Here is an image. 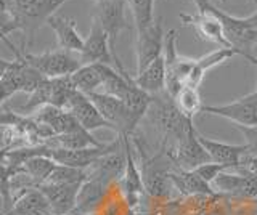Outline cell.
<instances>
[{
  "label": "cell",
  "instance_id": "1",
  "mask_svg": "<svg viewBox=\"0 0 257 215\" xmlns=\"http://www.w3.org/2000/svg\"><path fill=\"white\" fill-rule=\"evenodd\" d=\"M64 2L68 0H5L0 23L2 39H7L13 31H21L24 34L23 45L26 47Z\"/></svg>",
  "mask_w": 257,
  "mask_h": 215
},
{
  "label": "cell",
  "instance_id": "2",
  "mask_svg": "<svg viewBox=\"0 0 257 215\" xmlns=\"http://www.w3.org/2000/svg\"><path fill=\"white\" fill-rule=\"evenodd\" d=\"M151 97L153 100L147 113L148 121L161 133L166 146H171L195 127L193 119H188L182 113L175 100L166 90Z\"/></svg>",
  "mask_w": 257,
  "mask_h": 215
},
{
  "label": "cell",
  "instance_id": "3",
  "mask_svg": "<svg viewBox=\"0 0 257 215\" xmlns=\"http://www.w3.org/2000/svg\"><path fill=\"white\" fill-rule=\"evenodd\" d=\"M4 41L10 45L12 52L16 55L13 61L0 60V66H2V71H0V90H2V103H7L8 98L13 97L15 93L23 92L31 95L47 77L24 60L21 50L16 49L10 42V39L7 37Z\"/></svg>",
  "mask_w": 257,
  "mask_h": 215
},
{
  "label": "cell",
  "instance_id": "4",
  "mask_svg": "<svg viewBox=\"0 0 257 215\" xmlns=\"http://www.w3.org/2000/svg\"><path fill=\"white\" fill-rule=\"evenodd\" d=\"M21 53L31 66H34L39 73H42L47 79L56 77H68L72 76L76 71L82 66V61L77 53H71L66 50H47L44 53H28L24 50V45Z\"/></svg>",
  "mask_w": 257,
  "mask_h": 215
},
{
  "label": "cell",
  "instance_id": "5",
  "mask_svg": "<svg viewBox=\"0 0 257 215\" xmlns=\"http://www.w3.org/2000/svg\"><path fill=\"white\" fill-rule=\"evenodd\" d=\"M166 154L169 161L182 170H195L199 165L212 162L203 143L199 141V133L195 127L174 145L166 146Z\"/></svg>",
  "mask_w": 257,
  "mask_h": 215
},
{
  "label": "cell",
  "instance_id": "6",
  "mask_svg": "<svg viewBox=\"0 0 257 215\" xmlns=\"http://www.w3.org/2000/svg\"><path fill=\"white\" fill-rule=\"evenodd\" d=\"M80 61L82 65H106L114 66L117 69H124L119 57L112 52L108 34L95 18H92V26L88 37L85 39L84 49L80 52Z\"/></svg>",
  "mask_w": 257,
  "mask_h": 215
},
{
  "label": "cell",
  "instance_id": "7",
  "mask_svg": "<svg viewBox=\"0 0 257 215\" xmlns=\"http://www.w3.org/2000/svg\"><path fill=\"white\" fill-rule=\"evenodd\" d=\"M212 188L215 193H223L252 202L257 199V175L244 165H238L235 169L222 172L212 181Z\"/></svg>",
  "mask_w": 257,
  "mask_h": 215
},
{
  "label": "cell",
  "instance_id": "8",
  "mask_svg": "<svg viewBox=\"0 0 257 215\" xmlns=\"http://www.w3.org/2000/svg\"><path fill=\"white\" fill-rule=\"evenodd\" d=\"M87 97L93 101V105L96 108H98L101 116L112 125V130L117 133V137H124V135L132 137L135 133V127L132 125L131 113H128V109L122 100L104 92H92V93H88Z\"/></svg>",
  "mask_w": 257,
  "mask_h": 215
},
{
  "label": "cell",
  "instance_id": "9",
  "mask_svg": "<svg viewBox=\"0 0 257 215\" xmlns=\"http://www.w3.org/2000/svg\"><path fill=\"white\" fill-rule=\"evenodd\" d=\"M164 44H166V33L161 20H158L155 25L147 29L137 31V42H135L137 74H140L153 61L163 57Z\"/></svg>",
  "mask_w": 257,
  "mask_h": 215
},
{
  "label": "cell",
  "instance_id": "10",
  "mask_svg": "<svg viewBox=\"0 0 257 215\" xmlns=\"http://www.w3.org/2000/svg\"><path fill=\"white\" fill-rule=\"evenodd\" d=\"M128 0H103V2L95 4L93 17L100 23L104 33L108 34L111 49L116 53V42L117 36L122 31L128 29L127 18H125V7ZM117 55V53H116Z\"/></svg>",
  "mask_w": 257,
  "mask_h": 215
},
{
  "label": "cell",
  "instance_id": "11",
  "mask_svg": "<svg viewBox=\"0 0 257 215\" xmlns=\"http://www.w3.org/2000/svg\"><path fill=\"white\" fill-rule=\"evenodd\" d=\"M203 113L228 119L235 125L254 127L257 125V95L254 92L246 97L236 98L235 101L220 106H204Z\"/></svg>",
  "mask_w": 257,
  "mask_h": 215
},
{
  "label": "cell",
  "instance_id": "12",
  "mask_svg": "<svg viewBox=\"0 0 257 215\" xmlns=\"http://www.w3.org/2000/svg\"><path fill=\"white\" fill-rule=\"evenodd\" d=\"M131 138L132 137H128V135L120 137L124 151H125V170H124V175L119 183H120V191H122V194L128 204V209L135 210V207L139 205L142 194L145 191V185H143L142 170L135 161L134 151L131 146Z\"/></svg>",
  "mask_w": 257,
  "mask_h": 215
},
{
  "label": "cell",
  "instance_id": "13",
  "mask_svg": "<svg viewBox=\"0 0 257 215\" xmlns=\"http://www.w3.org/2000/svg\"><path fill=\"white\" fill-rule=\"evenodd\" d=\"M214 13L220 18L223 25V33L230 47L241 52V57L251 53L252 47L257 45V29L246 25L243 18L231 17L222 10L214 9Z\"/></svg>",
  "mask_w": 257,
  "mask_h": 215
},
{
  "label": "cell",
  "instance_id": "14",
  "mask_svg": "<svg viewBox=\"0 0 257 215\" xmlns=\"http://www.w3.org/2000/svg\"><path fill=\"white\" fill-rule=\"evenodd\" d=\"M214 9L209 13L196 12L195 15H180V20L185 26H191L195 29L203 41L212 42L219 47H230L223 33V25L220 18L214 13Z\"/></svg>",
  "mask_w": 257,
  "mask_h": 215
},
{
  "label": "cell",
  "instance_id": "15",
  "mask_svg": "<svg viewBox=\"0 0 257 215\" xmlns=\"http://www.w3.org/2000/svg\"><path fill=\"white\" fill-rule=\"evenodd\" d=\"M66 111H69V113L77 119V122L80 124V127H82L84 130L90 133L98 129L112 130V125L101 116L98 108L93 105V101L82 92H77L74 97L71 98L69 105L66 106Z\"/></svg>",
  "mask_w": 257,
  "mask_h": 215
},
{
  "label": "cell",
  "instance_id": "16",
  "mask_svg": "<svg viewBox=\"0 0 257 215\" xmlns=\"http://www.w3.org/2000/svg\"><path fill=\"white\" fill-rule=\"evenodd\" d=\"M120 138V137H119ZM125 170V151L120 145L111 153L101 156L92 167H88V178H96L103 181L104 185H109L112 181H120Z\"/></svg>",
  "mask_w": 257,
  "mask_h": 215
},
{
  "label": "cell",
  "instance_id": "17",
  "mask_svg": "<svg viewBox=\"0 0 257 215\" xmlns=\"http://www.w3.org/2000/svg\"><path fill=\"white\" fill-rule=\"evenodd\" d=\"M47 26L55 33L58 49L80 55V52L84 49L85 39L80 37L79 31L76 29V20L60 17V15L55 13L53 17L48 18Z\"/></svg>",
  "mask_w": 257,
  "mask_h": 215
},
{
  "label": "cell",
  "instance_id": "18",
  "mask_svg": "<svg viewBox=\"0 0 257 215\" xmlns=\"http://www.w3.org/2000/svg\"><path fill=\"white\" fill-rule=\"evenodd\" d=\"M82 185H55L44 183L39 188L50 202V209L55 215H71L76 209L79 189Z\"/></svg>",
  "mask_w": 257,
  "mask_h": 215
},
{
  "label": "cell",
  "instance_id": "19",
  "mask_svg": "<svg viewBox=\"0 0 257 215\" xmlns=\"http://www.w3.org/2000/svg\"><path fill=\"white\" fill-rule=\"evenodd\" d=\"M199 141L203 143V146L206 148L209 156H211L212 162L225 164L230 169H235V167L241 165L243 159L249 154V148L246 143L244 145H230V143L206 138L201 133H199Z\"/></svg>",
  "mask_w": 257,
  "mask_h": 215
},
{
  "label": "cell",
  "instance_id": "20",
  "mask_svg": "<svg viewBox=\"0 0 257 215\" xmlns=\"http://www.w3.org/2000/svg\"><path fill=\"white\" fill-rule=\"evenodd\" d=\"M169 178L172 181V186L179 189L185 196H214L217 194L211 183L203 180L195 170H171Z\"/></svg>",
  "mask_w": 257,
  "mask_h": 215
},
{
  "label": "cell",
  "instance_id": "21",
  "mask_svg": "<svg viewBox=\"0 0 257 215\" xmlns=\"http://www.w3.org/2000/svg\"><path fill=\"white\" fill-rule=\"evenodd\" d=\"M50 202L42 193V189L31 188L26 193H23L15 201L13 207L4 215H52Z\"/></svg>",
  "mask_w": 257,
  "mask_h": 215
},
{
  "label": "cell",
  "instance_id": "22",
  "mask_svg": "<svg viewBox=\"0 0 257 215\" xmlns=\"http://www.w3.org/2000/svg\"><path fill=\"white\" fill-rule=\"evenodd\" d=\"M108 185L96 178H87L79 189L76 209L74 212L79 213H95L96 207H100L103 202L104 193H106Z\"/></svg>",
  "mask_w": 257,
  "mask_h": 215
},
{
  "label": "cell",
  "instance_id": "23",
  "mask_svg": "<svg viewBox=\"0 0 257 215\" xmlns=\"http://www.w3.org/2000/svg\"><path fill=\"white\" fill-rule=\"evenodd\" d=\"M134 82L150 95H158L166 90V61L164 57L153 61L151 65L134 77Z\"/></svg>",
  "mask_w": 257,
  "mask_h": 215
},
{
  "label": "cell",
  "instance_id": "24",
  "mask_svg": "<svg viewBox=\"0 0 257 215\" xmlns=\"http://www.w3.org/2000/svg\"><path fill=\"white\" fill-rule=\"evenodd\" d=\"M104 73H106V65H82L71 76V81L77 92L88 95L103 87Z\"/></svg>",
  "mask_w": 257,
  "mask_h": 215
},
{
  "label": "cell",
  "instance_id": "25",
  "mask_svg": "<svg viewBox=\"0 0 257 215\" xmlns=\"http://www.w3.org/2000/svg\"><path fill=\"white\" fill-rule=\"evenodd\" d=\"M42 145L52 149H84V148H92V146H103V143H100L95 137H92L90 132L79 130V132L64 133V135H53V137L45 140Z\"/></svg>",
  "mask_w": 257,
  "mask_h": 215
},
{
  "label": "cell",
  "instance_id": "26",
  "mask_svg": "<svg viewBox=\"0 0 257 215\" xmlns=\"http://www.w3.org/2000/svg\"><path fill=\"white\" fill-rule=\"evenodd\" d=\"M56 165L58 164H56L50 156H36V157L28 159V161L23 164L21 169L40 186L50 178V175L55 170Z\"/></svg>",
  "mask_w": 257,
  "mask_h": 215
},
{
  "label": "cell",
  "instance_id": "27",
  "mask_svg": "<svg viewBox=\"0 0 257 215\" xmlns=\"http://www.w3.org/2000/svg\"><path fill=\"white\" fill-rule=\"evenodd\" d=\"M177 106L188 119H193L198 113H201L204 108L203 101H201L199 89H193V87H183L180 93L174 98Z\"/></svg>",
  "mask_w": 257,
  "mask_h": 215
},
{
  "label": "cell",
  "instance_id": "28",
  "mask_svg": "<svg viewBox=\"0 0 257 215\" xmlns=\"http://www.w3.org/2000/svg\"><path fill=\"white\" fill-rule=\"evenodd\" d=\"M87 178V170L58 164L52 172L50 178L47 180V183H55V185H82Z\"/></svg>",
  "mask_w": 257,
  "mask_h": 215
},
{
  "label": "cell",
  "instance_id": "29",
  "mask_svg": "<svg viewBox=\"0 0 257 215\" xmlns=\"http://www.w3.org/2000/svg\"><path fill=\"white\" fill-rule=\"evenodd\" d=\"M155 2L156 0H134L128 2L132 7L134 23L137 31L147 29L156 23L155 20Z\"/></svg>",
  "mask_w": 257,
  "mask_h": 215
},
{
  "label": "cell",
  "instance_id": "30",
  "mask_svg": "<svg viewBox=\"0 0 257 215\" xmlns=\"http://www.w3.org/2000/svg\"><path fill=\"white\" fill-rule=\"evenodd\" d=\"M239 55L241 57V52L233 49V47H219V49H215L214 52H209L204 57L198 58V68L203 71V73H207L209 69H212L219 65H223V63H227L228 60H231L233 57H236Z\"/></svg>",
  "mask_w": 257,
  "mask_h": 215
},
{
  "label": "cell",
  "instance_id": "31",
  "mask_svg": "<svg viewBox=\"0 0 257 215\" xmlns=\"http://www.w3.org/2000/svg\"><path fill=\"white\" fill-rule=\"evenodd\" d=\"M230 167L228 165H225V164H217V162H207V164H203V165H199L195 169V172L199 175L201 178L206 180L207 183H211L212 185V181L219 177V175L225 170H228Z\"/></svg>",
  "mask_w": 257,
  "mask_h": 215
},
{
  "label": "cell",
  "instance_id": "32",
  "mask_svg": "<svg viewBox=\"0 0 257 215\" xmlns=\"http://www.w3.org/2000/svg\"><path fill=\"white\" fill-rule=\"evenodd\" d=\"M241 132V135L246 138V145L249 148V154L257 156V125L246 127V125H235Z\"/></svg>",
  "mask_w": 257,
  "mask_h": 215
},
{
  "label": "cell",
  "instance_id": "33",
  "mask_svg": "<svg viewBox=\"0 0 257 215\" xmlns=\"http://www.w3.org/2000/svg\"><path fill=\"white\" fill-rule=\"evenodd\" d=\"M191 2L195 4L196 10L199 13H209L214 9V5L211 4V0H191Z\"/></svg>",
  "mask_w": 257,
  "mask_h": 215
},
{
  "label": "cell",
  "instance_id": "34",
  "mask_svg": "<svg viewBox=\"0 0 257 215\" xmlns=\"http://www.w3.org/2000/svg\"><path fill=\"white\" fill-rule=\"evenodd\" d=\"M241 165H244L246 169H249V170L254 172V173L257 175V156L247 154V156L243 159V162H241Z\"/></svg>",
  "mask_w": 257,
  "mask_h": 215
},
{
  "label": "cell",
  "instance_id": "35",
  "mask_svg": "<svg viewBox=\"0 0 257 215\" xmlns=\"http://www.w3.org/2000/svg\"><path fill=\"white\" fill-rule=\"evenodd\" d=\"M243 20H244L246 25H249L251 28L257 29V9H255V12H254L252 15H249V17H246V18H243Z\"/></svg>",
  "mask_w": 257,
  "mask_h": 215
},
{
  "label": "cell",
  "instance_id": "36",
  "mask_svg": "<svg viewBox=\"0 0 257 215\" xmlns=\"http://www.w3.org/2000/svg\"><path fill=\"white\" fill-rule=\"evenodd\" d=\"M244 58H246V60H247L249 63H251V65H254V66L257 68V58H255V57H252V55H251V53H247V55H246V57H244ZM254 93L257 95V87H255V90H254Z\"/></svg>",
  "mask_w": 257,
  "mask_h": 215
},
{
  "label": "cell",
  "instance_id": "37",
  "mask_svg": "<svg viewBox=\"0 0 257 215\" xmlns=\"http://www.w3.org/2000/svg\"><path fill=\"white\" fill-rule=\"evenodd\" d=\"M125 215H137V212H135L134 209H128V212H127Z\"/></svg>",
  "mask_w": 257,
  "mask_h": 215
},
{
  "label": "cell",
  "instance_id": "38",
  "mask_svg": "<svg viewBox=\"0 0 257 215\" xmlns=\"http://www.w3.org/2000/svg\"><path fill=\"white\" fill-rule=\"evenodd\" d=\"M71 215H96V213H79V212H72Z\"/></svg>",
  "mask_w": 257,
  "mask_h": 215
},
{
  "label": "cell",
  "instance_id": "39",
  "mask_svg": "<svg viewBox=\"0 0 257 215\" xmlns=\"http://www.w3.org/2000/svg\"><path fill=\"white\" fill-rule=\"evenodd\" d=\"M93 2H95V4H98V2H103V0H93Z\"/></svg>",
  "mask_w": 257,
  "mask_h": 215
},
{
  "label": "cell",
  "instance_id": "40",
  "mask_svg": "<svg viewBox=\"0 0 257 215\" xmlns=\"http://www.w3.org/2000/svg\"><path fill=\"white\" fill-rule=\"evenodd\" d=\"M252 204H254V205H257V199H254V201H252Z\"/></svg>",
  "mask_w": 257,
  "mask_h": 215
},
{
  "label": "cell",
  "instance_id": "41",
  "mask_svg": "<svg viewBox=\"0 0 257 215\" xmlns=\"http://www.w3.org/2000/svg\"><path fill=\"white\" fill-rule=\"evenodd\" d=\"M220 2H223V4H225V2H228V0H220Z\"/></svg>",
  "mask_w": 257,
  "mask_h": 215
},
{
  "label": "cell",
  "instance_id": "42",
  "mask_svg": "<svg viewBox=\"0 0 257 215\" xmlns=\"http://www.w3.org/2000/svg\"><path fill=\"white\" fill-rule=\"evenodd\" d=\"M252 2H254V4H255V5H257V0H252Z\"/></svg>",
  "mask_w": 257,
  "mask_h": 215
},
{
  "label": "cell",
  "instance_id": "43",
  "mask_svg": "<svg viewBox=\"0 0 257 215\" xmlns=\"http://www.w3.org/2000/svg\"><path fill=\"white\" fill-rule=\"evenodd\" d=\"M128 2H134V0H128Z\"/></svg>",
  "mask_w": 257,
  "mask_h": 215
},
{
  "label": "cell",
  "instance_id": "44",
  "mask_svg": "<svg viewBox=\"0 0 257 215\" xmlns=\"http://www.w3.org/2000/svg\"><path fill=\"white\" fill-rule=\"evenodd\" d=\"M52 215H55V213H52Z\"/></svg>",
  "mask_w": 257,
  "mask_h": 215
},
{
  "label": "cell",
  "instance_id": "45",
  "mask_svg": "<svg viewBox=\"0 0 257 215\" xmlns=\"http://www.w3.org/2000/svg\"><path fill=\"white\" fill-rule=\"evenodd\" d=\"M255 215H257V213H255Z\"/></svg>",
  "mask_w": 257,
  "mask_h": 215
}]
</instances>
